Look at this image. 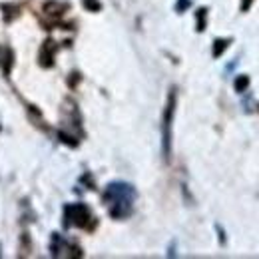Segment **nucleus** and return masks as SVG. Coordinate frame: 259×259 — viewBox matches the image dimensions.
<instances>
[{
	"instance_id": "1",
	"label": "nucleus",
	"mask_w": 259,
	"mask_h": 259,
	"mask_svg": "<svg viewBox=\"0 0 259 259\" xmlns=\"http://www.w3.org/2000/svg\"><path fill=\"white\" fill-rule=\"evenodd\" d=\"M176 106H178V90L171 88L165 100L162 116V154L165 162H169L171 158V128H174V118H176Z\"/></svg>"
},
{
	"instance_id": "2",
	"label": "nucleus",
	"mask_w": 259,
	"mask_h": 259,
	"mask_svg": "<svg viewBox=\"0 0 259 259\" xmlns=\"http://www.w3.org/2000/svg\"><path fill=\"white\" fill-rule=\"evenodd\" d=\"M66 220H68V224H74L78 227H88V222L92 220V215L84 203H74V205L66 207Z\"/></svg>"
},
{
	"instance_id": "3",
	"label": "nucleus",
	"mask_w": 259,
	"mask_h": 259,
	"mask_svg": "<svg viewBox=\"0 0 259 259\" xmlns=\"http://www.w3.org/2000/svg\"><path fill=\"white\" fill-rule=\"evenodd\" d=\"M52 58H54V46L50 40H46L40 48V64L42 66H52Z\"/></svg>"
},
{
	"instance_id": "4",
	"label": "nucleus",
	"mask_w": 259,
	"mask_h": 259,
	"mask_svg": "<svg viewBox=\"0 0 259 259\" xmlns=\"http://www.w3.org/2000/svg\"><path fill=\"white\" fill-rule=\"evenodd\" d=\"M0 66L4 74H10L12 68V50L10 48H0Z\"/></svg>"
},
{
	"instance_id": "5",
	"label": "nucleus",
	"mask_w": 259,
	"mask_h": 259,
	"mask_svg": "<svg viewBox=\"0 0 259 259\" xmlns=\"http://www.w3.org/2000/svg\"><path fill=\"white\" fill-rule=\"evenodd\" d=\"M229 38H218V40H213V58H220L224 52L227 50V46H229Z\"/></svg>"
},
{
	"instance_id": "6",
	"label": "nucleus",
	"mask_w": 259,
	"mask_h": 259,
	"mask_svg": "<svg viewBox=\"0 0 259 259\" xmlns=\"http://www.w3.org/2000/svg\"><path fill=\"white\" fill-rule=\"evenodd\" d=\"M233 86H235V92H245L247 90V86H249V76H245V74H239L237 78H235V82H233Z\"/></svg>"
},
{
	"instance_id": "7",
	"label": "nucleus",
	"mask_w": 259,
	"mask_h": 259,
	"mask_svg": "<svg viewBox=\"0 0 259 259\" xmlns=\"http://www.w3.org/2000/svg\"><path fill=\"white\" fill-rule=\"evenodd\" d=\"M205 22H207V8H199L197 10V32L205 30Z\"/></svg>"
},
{
	"instance_id": "8",
	"label": "nucleus",
	"mask_w": 259,
	"mask_h": 259,
	"mask_svg": "<svg viewBox=\"0 0 259 259\" xmlns=\"http://www.w3.org/2000/svg\"><path fill=\"white\" fill-rule=\"evenodd\" d=\"M82 4H84V8L90 10V12H100V10H102V2H100V0H82Z\"/></svg>"
},
{
	"instance_id": "9",
	"label": "nucleus",
	"mask_w": 259,
	"mask_h": 259,
	"mask_svg": "<svg viewBox=\"0 0 259 259\" xmlns=\"http://www.w3.org/2000/svg\"><path fill=\"white\" fill-rule=\"evenodd\" d=\"M188 6H190V0H180V2H178V6H176V8H178V12H182V10H186V8H188Z\"/></svg>"
},
{
	"instance_id": "10",
	"label": "nucleus",
	"mask_w": 259,
	"mask_h": 259,
	"mask_svg": "<svg viewBox=\"0 0 259 259\" xmlns=\"http://www.w3.org/2000/svg\"><path fill=\"white\" fill-rule=\"evenodd\" d=\"M251 2H253V0H243V2H241V10H243V12H247V10H249V6H251Z\"/></svg>"
}]
</instances>
